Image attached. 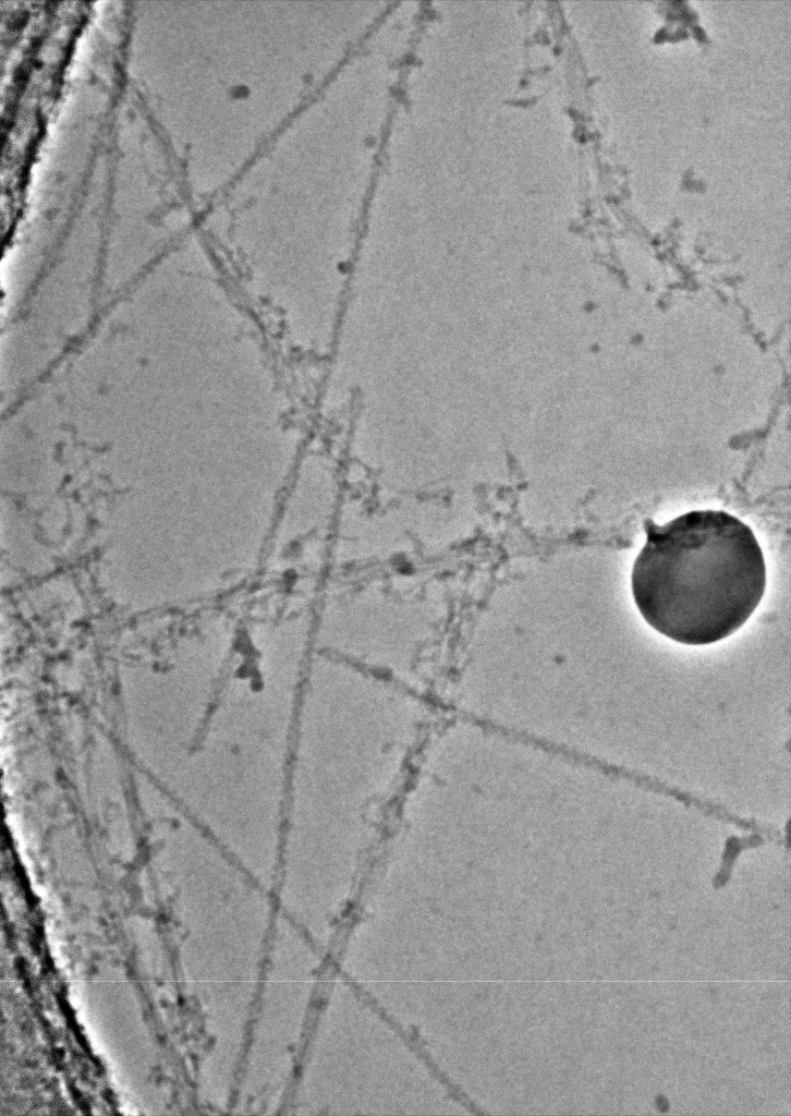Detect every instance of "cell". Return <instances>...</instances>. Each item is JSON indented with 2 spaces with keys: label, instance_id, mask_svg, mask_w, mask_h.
Here are the masks:
<instances>
[{
  "label": "cell",
  "instance_id": "cell-1",
  "mask_svg": "<svg viewBox=\"0 0 791 1116\" xmlns=\"http://www.w3.org/2000/svg\"><path fill=\"white\" fill-rule=\"evenodd\" d=\"M631 573L645 621L685 645H707L737 631L765 592L766 565L752 529L722 510H693L658 525Z\"/></svg>",
  "mask_w": 791,
  "mask_h": 1116
}]
</instances>
